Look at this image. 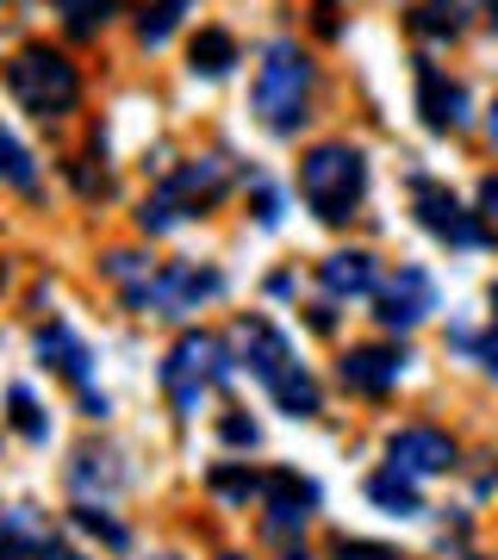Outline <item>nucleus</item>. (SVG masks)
<instances>
[{
    "label": "nucleus",
    "mask_w": 498,
    "mask_h": 560,
    "mask_svg": "<svg viewBox=\"0 0 498 560\" xmlns=\"http://www.w3.org/2000/svg\"><path fill=\"white\" fill-rule=\"evenodd\" d=\"M38 355H44V368H57V374H69L76 386H88V361L94 355L69 337V324H44L38 330Z\"/></svg>",
    "instance_id": "15"
},
{
    "label": "nucleus",
    "mask_w": 498,
    "mask_h": 560,
    "mask_svg": "<svg viewBox=\"0 0 498 560\" xmlns=\"http://www.w3.org/2000/svg\"><path fill=\"white\" fill-rule=\"evenodd\" d=\"M405 361H412L405 349H349V355H343V386L380 399V393H393V386H398Z\"/></svg>",
    "instance_id": "13"
},
{
    "label": "nucleus",
    "mask_w": 498,
    "mask_h": 560,
    "mask_svg": "<svg viewBox=\"0 0 498 560\" xmlns=\"http://www.w3.org/2000/svg\"><path fill=\"white\" fill-rule=\"evenodd\" d=\"M424 312H437V287H430V275H424V268H398V280L380 293L374 318L386 324V330H412Z\"/></svg>",
    "instance_id": "10"
},
{
    "label": "nucleus",
    "mask_w": 498,
    "mask_h": 560,
    "mask_svg": "<svg viewBox=\"0 0 498 560\" xmlns=\"http://www.w3.org/2000/svg\"><path fill=\"white\" fill-rule=\"evenodd\" d=\"M493 25H498V0H493Z\"/></svg>",
    "instance_id": "36"
},
{
    "label": "nucleus",
    "mask_w": 498,
    "mask_h": 560,
    "mask_svg": "<svg viewBox=\"0 0 498 560\" xmlns=\"http://www.w3.org/2000/svg\"><path fill=\"white\" fill-rule=\"evenodd\" d=\"M231 187V162L224 156H199V162H187V168H175V175L162 180V194L181 206V212H199V206H212Z\"/></svg>",
    "instance_id": "12"
},
{
    "label": "nucleus",
    "mask_w": 498,
    "mask_h": 560,
    "mask_svg": "<svg viewBox=\"0 0 498 560\" xmlns=\"http://www.w3.org/2000/svg\"><path fill=\"white\" fill-rule=\"evenodd\" d=\"M76 523H81V529H94L100 541H113V548H125V523H113L106 511H100V504H81V511H76Z\"/></svg>",
    "instance_id": "26"
},
{
    "label": "nucleus",
    "mask_w": 498,
    "mask_h": 560,
    "mask_svg": "<svg viewBox=\"0 0 498 560\" xmlns=\"http://www.w3.org/2000/svg\"><path fill=\"white\" fill-rule=\"evenodd\" d=\"M299 194H305V206L324 224H343L361 206V194H368V162H361V150H349V143H319L312 156L299 162Z\"/></svg>",
    "instance_id": "2"
},
{
    "label": "nucleus",
    "mask_w": 498,
    "mask_h": 560,
    "mask_svg": "<svg viewBox=\"0 0 498 560\" xmlns=\"http://www.w3.org/2000/svg\"><path fill=\"white\" fill-rule=\"evenodd\" d=\"M474 355H479V368H486V374H498V330L474 342Z\"/></svg>",
    "instance_id": "30"
},
{
    "label": "nucleus",
    "mask_w": 498,
    "mask_h": 560,
    "mask_svg": "<svg viewBox=\"0 0 498 560\" xmlns=\"http://www.w3.org/2000/svg\"><path fill=\"white\" fill-rule=\"evenodd\" d=\"M181 219H187V212H181V206L169 200V194H157V200H143V212H138V224L150 231V237H162V231H169V224H181Z\"/></svg>",
    "instance_id": "24"
},
{
    "label": "nucleus",
    "mask_w": 498,
    "mask_h": 560,
    "mask_svg": "<svg viewBox=\"0 0 498 560\" xmlns=\"http://www.w3.org/2000/svg\"><path fill=\"white\" fill-rule=\"evenodd\" d=\"M231 381V349H224L219 337H181L175 349H169V361H162V386H169V399H175L181 418H194L199 411V393L206 386H224Z\"/></svg>",
    "instance_id": "4"
},
{
    "label": "nucleus",
    "mask_w": 498,
    "mask_h": 560,
    "mask_svg": "<svg viewBox=\"0 0 498 560\" xmlns=\"http://www.w3.org/2000/svg\"><path fill=\"white\" fill-rule=\"evenodd\" d=\"M493 312H498V287H493Z\"/></svg>",
    "instance_id": "35"
},
{
    "label": "nucleus",
    "mask_w": 498,
    "mask_h": 560,
    "mask_svg": "<svg viewBox=\"0 0 498 560\" xmlns=\"http://www.w3.org/2000/svg\"><path fill=\"white\" fill-rule=\"evenodd\" d=\"M57 13H62V25H69L76 38H94L100 25L119 13V0H57Z\"/></svg>",
    "instance_id": "18"
},
{
    "label": "nucleus",
    "mask_w": 498,
    "mask_h": 560,
    "mask_svg": "<svg viewBox=\"0 0 498 560\" xmlns=\"http://www.w3.org/2000/svg\"><path fill=\"white\" fill-rule=\"evenodd\" d=\"M0 180H13L20 194H38V168H32V156H25V143L0 125Z\"/></svg>",
    "instance_id": "19"
},
{
    "label": "nucleus",
    "mask_w": 498,
    "mask_h": 560,
    "mask_svg": "<svg viewBox=\"0 0 498 560\" xmlns=\"http://www.w3.org/2000/svg\"><path fill=\"white\" fill-rule=\"evenodd\" d=\"M337 560H398V555H393V548H380V541H349V536H343L337 541Z\"/></svg>",
    "instance_id": "27"
},
{
    "label": "nucleus",
    "mask_w": 498,
    "mask_h": 560,
    "mask_svg": "<svg viewBox=\"0 0 498 560\" xmlns=\"http://www.w3.org/2000/svg\"><path fill=\"white\" fill-rule=\"evenodd\" d=\"M418 113L430 131H461L467 125V88L449 81L437 62H418Z\"/></svg>",
    "instance_id": "9"
},
{
    "label": "nucleus",
    "mask_w": 498,
    "mask_h": 560,
    "mask_svg": "<svg viewBox=\"0 0 498 560\" xmlns=\"http://www.w3.org/2000/svg\"><path fill=\"white\" fill-rule=\"evenodd\" d=\"M418 224L430 231V237H449L455 249H479V243H493V231H486V224H479L455 194H442V187H430V180H418Z\"/></svg>",
    "instance_id": "7"
},
{
    "label": "nucleus",
    "mask_w": 498,
    "mask_h": 560,
    "mask_svg": "<svg viewBox=\"0 0 498 560\" xmlns=\"http://www.w3.org/2000/svg\"><path fill=\"white\" fill-rule=\"evenodd\" d=\"M187 57H194V75H231V62H238V38L219 32V25H206Z\"/></svg>",
    "instance_id": "17"
},
{
    "label": "nucleus",
    "mask_w": 498,
    "mask_h": 560,
    "mask_svg": "<svg viewBox=\"0 0 498 560\" xmlns=\"http://www.w3.org/2000/svg\"><path fill=\"white\" fill-rule=\"evenodd\" d=\"M7 405H13V430H20V436H32V442H44V436H50V423H44L38 399H32L25 386H13V393H7Z\"/></svg>",
    "instance_id": "21"
},
{
    "label": "nucleus",
    "mask_w": 498,
    "mask_h": 560,
    "mask_svg": "<svg viewBox=\"0 0 498 560\" xmlns=\"http://www.w3.org/2000/svg\"><path fill=\"white\" fill-rule=\"evenodd\" d=\"M181 13H187V0H157V7H143L138 38L150 44V50H162V44H169V32L181 25Z\"/></svg>",
    "instance_id": "20"
},
{
    "label": "nucleus",
    "mask_w": 498,
    "mask_h": 560,
    "mask_svg": "<svg viewBox=\"0 0 498 560\" xmlns=\"http://www.w3.org/2000/svg\"><path fill=\"white\" fill-rule=\"evenodd\" d=\"M219 436L231 442V448H256V423H250V418H224Z\"/></svg>",
    "instance_id": "28"
},
{
    "label": "nucleus",
    "mask_w": 498,
    "mask_h": 560,
    "mask_svg": "<svg viewBox=\"0 0 498 560\" xmlns=\"http://www.w3.org/2000/svg\"><path fill=\"white\" fill-rule=\"evenodd\" d=\"M262 492H268V517H262V529H268V536H293V529H305V523H312V511H319V486L299 480V474H287V467H280V474H268V486H262Z\"/></svg>",
    "instance_id": "8"
},
{
    "label": "nucleus",
    "mask_w": 498,
    "mask_h": 560,
    "mask_svg": "<svg viewBox=\"0 0 498 560\" xmlns=\"http://www.w3.org/2000/svg\"><path fill=\"white\" fill-rule=\"evenodd\" d=\"M106 275L119 280L125 293H138L143 280H150V268H143V261H138V256H131V249H113V256H106Z\"/></svg>",
    "instance_id": "25"
},
{
    "label": "nucleus",
    "mask_w": 498,
    "mask_h": 560,
    "mask_svg": "<svg viewBox=\"0 0 498 560\" xmlns=\"http://www.w3.org/2000/svg\"><path fill=\"white\" fill-rule=\"evenodd\" d=\"M224 287L219 268H199V261H169L162 275H150L138 293H125V300L138 305V312H162V318H181V312H199V300H212Z\"/></svg>",
    "instance_id": "5"
},
{
    "label": "nucleus",
    "mask_w": 498,
    "mask_h": 560,
    "mask_svg": "<svg viewBox=\"0 0 498 560\" xmlns=\"http://www.w3.org/2000/svg\"><path fill=\"white\" fill-rule=\"evenodd\" d=\"M224 560H238V555H224Z\"/></svg>",
    "instance_id": "37"
},
{
    "label": "nucleus",
    "mask_w": 498,
    "mask_h": 560,
    "mask_svg": "<svg viewBox=\"0 0 498 560\" xmlns=\"http://www.w3.org/2000/svg\"><path fill=\"white\" fill-rule=\"evenodd\" d=\"M7 88H13V101H20L25 113L62 119V113L76 106V94H81V75H76V62L62 57V50L32 44V50H20V57L7 62Z\"/></svg>",
    "instance_id": "3"
},
{
    "label": "nucleus",
    "mask_w": 498,
    "mask_h": 560,
    "mask_svg": "<svg viewBox=\"0 0 498 560\" xmlns=\"http://www.w3.org/2000/svg\"><path fill=\"white\" fill-rule=\"evenodd\" d=\"M486 131H493V143H498V106H493V119H486Z\"/></svg>",
    "instance_id": "33"
},
{
    "label": "nucleus",
    "mask_w": 498,
    "mask_h": 560,
    "mask_svg": "<svg viewBox=\"0 0 498 560\" xmlns=\"http://www.w3.org/2000/svg\"><path fill=\"white\" fill-rule=\"evenodd\" d=\"M386 455H393V467L398 474H412V480H418V474H449V467H455V442L442 436V430H398L393 442H386Z\"/></svg>",
    "instance_id": "11"
},
{
    "label": "nucleus",
    "mask_w": 498,
    "mask_h": 560,
    "mask_svg": "<svg viewBox=\"0 0 498 560\" xmlns=\"http://www.w3.org/2000/svg\"><path fill=\"white\" fill-rule=\"evenodd\" d=\"M479 206H486V212H498V175H486V187H479Z\"/></svg>",
    "instance_id": "31"
},
{
    "label": "nucleus",
    "mask_w": 498,
    "mask_h": 560,
    "mask_svg": "<svg viewBox=\"0 0 498 560\" xmlns=\"http://www.w3.org/2000/svg\"><path fill=\"white\" fill-rule=\"evenodd\" d=\"M262 474H250V467H212V492H219V499H256L262 492Z\"/></svg>",
    "instance_id": "22"
},
{
    "label": "nucleus",
    "mask_w": 498,
    "mask_h": 560,
    "mask_svg": "<svg viewBox=\"0 0 498 560\" xmlns=\"http://www.w3.org/2000/svg\"><path fill=\"white\" fill-rule=\"evenodd\" d=\"M319 280H324V293H337V300H361V293H374V256L337 249V256L319 261Z\"/></svg>",
    "instance_id": "14"
},
{
    "label": "nucleus",
    "mask_w": 498,
    "mask_h": 560,
    "mask_svg": "<svg viewBox=\"0 0 498 560\" xmlns=\"http://www.w3.org/2000/svg\"><path fill=\"white\" fill-rule=\"evenodd\" d=\"M0 560H25V555H20V548H13L7 536H0Z\"/></svg>",
    "instance_id": "32"
},
{
    "label": "nucleus",
    "mask_w": 498,
    "mask_h": 560,
    "mask_svg": "<svg viewBox=\"0 0 498 560\" xmlns=\"http://www.w3.org/2000/svg\"><path fill=\"white\" fill-rule=\"evenodd\" d=\"M424 32V38H455L461 32V20H455V0H437V7H424L418 20H412Z\"/></svg>",
    "instance_id": "23"
},
{
    "label": "nucleus",
    "mask_w": 498,
    "mask_h": 560,
    "mask_svg": "<svg viewBox=\"0 0 498 560\" xmlns=\"http://www.w3.org/2000/svg\"><path fill=\"white\" fill-rule=\"evenodd\" d=\"M287 560H312V555H299V548H293V555H287Z\"/></svg>",
    "instance_id": "34"
},
{
    "label": "nucleus",
    "mask_w": 498,
    "mask_h": 560,
    "mask_svg": "<svg viewBox=\"0 0 498 560\" xmlns=\"http://www.w3.org/2000/svg\"><path fill=\"white\" fill-rule=\"evenodd\" d=\"M312 57L299 44H268L262 50V69H256V113L275 138H293L299 125L312 119Z\"/></svg>",
    "instance_id": "1"
},
{
    "label": "nucleus",
    "mask_w": 498,
    "mask_h": 560,
    "mask_svg": "<svg viewBox=\"0 0 498 560\" xmlns=\"http://www.w3.org/2000/svg\"><path fill=\"white\" fill-rule=\"evenodd\" d=\"M238 342H243V361H250V374H256L268 393H280V386L299 374V361H293V342L280 337L268 318H243L238 324Z\"/></svg>",
    "instance_id": "6"
},
{
    "label": "nucleus",
    "mask_w": 498,
    "mask_h": 560,
    "mask_svg": "<svg viewBox=\"0 0 498 560\" xmlns=\"http://www.w3.org/2000/svg\"><path fill=\"white\" fill-rule=\"evenodd\" d=\"M368 499H374L386 517H418V511H424L418 480H412V474H398V467H380L374 480H368Z\"/></svg>",
    "instance_id": "16"
},
{
    "label": "nucleus",
    "mask_w": 498,
    "mask_h": 560,
    "mask_svg": "<svg viewBox=\"0 0 498 560\" xmlns=\"http://www.w3.org/2000/svg\"><path fill=\"white\" fill-rule=\"evenodd\" d=\"M256 219L262 224H280V194H275V187H256Z\"/></svg>",
    "instance_id": "29"
}]
</instances>
